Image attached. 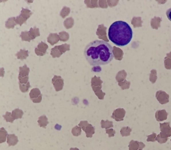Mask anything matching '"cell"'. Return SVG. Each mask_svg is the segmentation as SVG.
Wrapping results in <instances>:
<instances>
[{
	"label": "cell",
	"instance_id": "cell-1",
	"mask_svg": "<svg viewBox=\"0 0 171 150\" xmlns=\"http://www.w3.org/2000/svg\"><path fill=\"white\" fill-rule=\"evenodd\" d=\"M84 55L91 66L105 65L111 62L114 58L113 48L104 41L95 40L86 47Z\"/></svg>",
	"mask_w": 171,
	"mask_h": 150
},
{
	"label": "cell",
	"instance_id": "cell-2",
	"mask_svg": "<svg viewBox=\"0 0 171 150\" xmlns=\"http://www.w3.org/2000/svg\"><path fill=\"white\" fill-rule=\"evenodd\" d=\"M108 36L109 39L116 45L124 46L131 41L133 37V31L127 22L116 21L110 26Z\"/></svg>",
	"mask_w": 171,
	"mask_h": 150
},
{
	"label": "cell",
	"instance_id": "cell-3",
	"mask_svg": "<svg viewBox=\"0 0 171 150\" xmlns=\"http://www.w3.org/2000/svg\"><path fill=\"white\" fill-rule=\"evenodd\" d=\"M32 14L30 10L22 7L21 14L18 16L15 19L16 24L21 26L22 24L26 23Z\"/></svg>",
	"mask_w": 171,
	"mask_h": 150
},
{
	"label": "cell",
	"instance_id": "cell-4",
	"mask_svg": "<svg viewBox=\"0 0 171 150\" xmlns=\"http://www.w3.org/2000/svg\"><path fill=\"white\" fill-rule=\"evenodd\" d=\"M156 97L161 104H165L169 102V95L164 91L161 90L158 91L156 93Z\"/></svg>",
	"mask_w": 171,
	"mask_h": 150
},
{
	"label": "cell",
	"instance_id": "cell-5",
	"mask_svg": "<svg viewBox=\"0 0 171 150\" xmlns=\"http://www.w3.org/2000/svg\"><path fill=\"white\" fill-rule=\"evenodd\" d=\"M29 95L30 99L34 103H39L42 100V95L38 88L32 89L30 91Z\"/></svg>",
	"mask_w": 171,
	"mask_h": 150
},
{
	"label": "cell",
	"instance_id": "cell-6",
	"mask_svg": "<svg viewBox=\"0 0 171 150\" xmlns=\"http://www.w3.org/2000/svg\"><path fill=\"white\" fill-rule=\"evenodd\" d=\"M52 82L56 92L62 90L64 84V80L60 76H55L52 79Z\"/></svg>",
	"mask_w": 171,
	"mask_h": 150
},
{
	"label": "cell",
	"instance_id": "cell-7",
	"mask_svg": "<svg viewBox=\"0 0 171 150\" xmlns=\"http://www.w3.org/2000/svg\"><path fill=\"white\" fill-rule=\"evenodd\" d=\"M48 47L47 44L42 41L38 44L37 48H35V53L38 56H44L46 54V50Z\"/></svg>",
	"mask_w": 171,
	"mask_h": 150
},
{
	"label": "cell",
	"instance_id": "cell-8",
	"mask_svg": "<svg viewBox=\"0 0 171 150\" xmlns=\"http://www.w3.org/2000/svg\"><path fill=\"white\" fill-rule=\"evenodd\" d=\"M128 147L129 150H138L143 149L145 147V145L141 142L134 141L132 140L129 143Z\"/></svg>",
	"mask_w": 171,
	"mask_h": 150
},
{
	"label": "cell",
	"instance_id": "cell-9",
	"mask_svg": "<svg viewBox=\"0 0 171 150\" xmlns=\"http://www.w3.org/2000/svg\"><path fill=\"white\" fill-rule=\"evenodd\" d=\"M160 128L161 132L168 137L171 136V128L170 122L160 123Z\"/></svg>",
	"mask_w": 171,
	"mask_h": 150
},
{
	"label": "cell",
	"instance_id": "cell-10",
	"mask_svg": "<svg viewBox=\"0 0 171 150\" xmlns=\"http://www.w3.org/2000/svg\"><path fill=\"white\" fill-rule=\"evenodd\" d=\"M168 115V113L164 109L159 110L157 111L156 113L155 117L158 121H162L167 119Z\"/></svg>",
	"mask_w": 171,
	"mask_h": 150
},
{
	"label": "cell",
	"instance_id": "cell-11",
	"mask_svg": "<svg viewBox=\"0 0 171 150\" xmlns=\"http://www.w3.org/2000/svg\"><path fill=\"white\" fill-rule=\"evenodd\" d=\"M48 42L53 46L60 40L59 36L57 33H50L47 38Z\"/></svg>",
	"mask_w": 171,
	"mask_h": 150
},
{
	"label": "cell",
	"instance_id": "cell-12",
	"mask_svg": "<svg viewBox=\"0 0 171 150\" xmlns=\"http://www.w3.org/2000/svg\"><path fill=\"white\" fill-rule=\"evenodd\" d=\"M20 71L19 76L22 77V78H24L26 76H28L30 72V68L28 67L26 64L22 67H20L19 68Z\"/></svg>",
	"mask_w": 171,
	"mask_h": 150
},
{
	"label": "cell",
	"instance_id": "cell-13",
	"mask_svg": "<svg viewBox=\"0 0 171 150\" xmlns=\"http://www.w3.org/2000/svg\"><path fill=\"white\" fill-rule=\"evenodd\" d=\"M29 32L30 35L32 40L40 36L39 29L36 27H34V28H30Z\"/></svg>",
	"mask_w": 171,
	"mask_h": 150
},
{
	"label": "cell",
	"instance_id": "cell-14",
	"mask_svg": "<svg viewBox=\"0 0 171 150\" xmlns=\"http://www.w3.org/2000/svg\"><path fill=\"white\" fill-rule=\"evenodd\" d=\"M17 24L15 22V17L10 18L6 22L5 27L9 29H13Z\"/></svg>",
	"mask_w": 171,
	"mask_h": 150
},
{
	"label": "cell",
	"instance_id": "cell-15",
	"mask_svg": "<svg viewBox=\"0 0 171 150\" xmlns=\"http://www.w3.org/2000/svg\"><path fill=\"white\" fill-rule=\"evenodd\" d=\"M16 56H17L18 59L21 60L26 59L28 56V51L21 49L16 54Z\"/></svg>",
	"mask_w": 171,
	"mask_h": 150
},
{
	"label": "cell",
	"instance_id": "cell-16",
	"mask_svg": "<svg viewBox=\"0 0 171 150\" xmlns=\"http://www.w3.org/2000/svg\"><path fill=\"white\" fill-rule=\"evenodd\" d=\"M168 137L166 135L161 132L156 138V141L160 144L164 143L168 141Z\"/></svg>",
	"mask_w": 171,
	"mask_h": 150
},
{
	"label": "cell",
	"instance_id": "cell-17",
	"mask_svg": "<svg viewBox=\"0 0 171 150\" xmlns=\"http://www.w3.org/2000/svg\"><path fill=\"white\" fill-rule=\"evenodd\" d=\"M63 54L58 50V46H55L54 48H52L51 49L50 55L52 56L53 58L60 57Z\"/></svg>",
	"mask_w": 171,
	"mask_h": 150
},
{
	"label": "cell",
	"instance_id": "cell-18",
	"mask_svg": "<svg viewBox=\"0 0 171 150\" xmlns=\"http://www.w3.org/2000/svg\"><path fill=\"white\" fill-rule=\"evenodd\" d=\"M20 37L21 38L22 40L23 41L30 42V41L32 40L30 35L29 32H22L21 35H20Z\"/></svg>",
	"mask_w": 171,
	"mask_h": 150
},
{
	"label": "cell",
	"instance_id": "cell-19",
	"mask_svg": "<svg viewBox=\"0 0 171 150\" xmlns=\"http://www.w3.org/2000/svg\"><path fill=\"white\" fill-rule=\"evenodd\" d=\"M60 40L63 42H66L69 38V34L65 31H62L59 33Z\"/></svg>",
	"mask_w": 171,
	"mask_h": 150
},
{
	"label": "cell",
	"instance_id": "cell-20",
	"mask_svg": "<svg viewBox=\"0 0 171 150\" xmlns=\"http://www.w3.org/2000/svg\"><path fill=\"white\" fill-rule=\"evenodd\" d=\"M70 9L68 7H64L63 8L60 13V15L63 18H65L69 15Z\"/></svg>",
	"mask_w": 171,
	"mask_h": 150
},
{
	"label": "cell",
	"instance_id": "cell-21",
	"mask_svg": "<svg viewBox=\"0 0 171 150\" xmlns=\"http://www.w3.org/2000/svg\"><path fill=\"white\" fill-rule=\"evenodd\" d=\"M19 85L20 90L23 93H25L28 92V89L30 87V85L29 82H28L26 84H21L19 83Z\"/></svg>",
	"mask_w": 171,
	"mask_h": 150
},
{
	"label": "cell",
	"instance_id": "cell-22",
	"mask_svg": "<svg viewBox=\"0 0 171 150\" xmlns=\"http://www.w3.org/2000/svg\"><path fill=\"white\" fill-rule=\"evenodd\" d=\"M69 45L66 44L58 46V48L61 52L63 54L66 52L67 50H69Z\"/></svg>",
	"mask_w": 171,
	"mask_h": 150
},
{
	"label": "cell",
	"instance_id": "cell-23",
	"mask_svg": "<svg viewBox=\"0 0 171 150\" xmlns=\"http://www.w3.org/2000/svg\"><path fill=\"white\" fill-rule=\"evenodd\" d=\"M132 130L129 128H125L122 129L121 131V133L122 136H128L130 135V132Z\"/></svg>",
	"mask_w": 171,
	"mask_h": 150
},
{
	"label": "cell",
	"instance_id": "cell-24",
	"mask_svg": "<svg viewBox=\"0 0 171 150\" xmlns=\"http://www.w3.org/2000/svg\"><path fill=\"white\" fill-rule=\"evenodd\" d=\"M157 79V76H156V72L155 71H151V74H150L149 80L152 84H154L156 82Z\"/></svg>",
	"mask_w": 171,
	"mask_h": 150
},
{
	"label": "cell",
	"instance_id": "cell-25",
	"mask_svg": "<svg viewBox=\"0 0 171 150\" xmlns=\"http://www.w3.org/2000/svg\"><path fill=\"white\" fill-rule=\"evenodd\" d=\"M157 135L155 133H153L152 134L147 136V142H154L156 141V138Z\"/></svg>",
	"mask_w": 171,
	"mask_h": 150
},
{
	"label": "cell",
	"instance_id": "cell-26",
	"mask_svg": "<svg viewBox=\"0 0 171 150\" xmlns=\"http://www.w3.org/2000/svg\"><path fill=\"white\" fill-rule=\"evenodd\" d=\"M64 24L65 27L67 29H68L71 27V25H72V20H71V18H68L65 20Z\"/></svg>",
	"mask_w": 171,
	"mask_h": 150
},
{
	"label": "cell",
	"instance_id": "cell-27",
	"mask_svg": "<svg viewBox=\"0 0 171 150\" xmlns=\"http://www.w3.org/2000/svg\"><path fill=\"white\" fill-rule=\"evenodd\" d=\"M19 80L20 84H26L28 82V76L24 77V78H22V77L19 76Z\"/></svg>",
	"mask_w": 171,
	"mask_h": 150
},
{
	"label": "cell",
	"instance_id": "cell-28",
	"mask_svg": "<svg viewBox=\"0 0 171 150\" xmlns=\"http://www.w3.org/2000/svg\"><path fill=\"white\" fill-rule=\"evenodd\" d=\"M106 133L108 134L109 137L111 138L114 136L115 132L113 129H110L109 130H107Z\"/></svg>",
	"mask_w": 171,
	"mask_h": 150
},
{
	"label": "cell",
	"instance_id": "cell-29",
	"mask_svg": "<svg viewBox=\"0 0 171 150\" xmlns=\"http://www.w3.org/2000/svg\"><path fill=\"white\" fill-rule=\"evenodd\" d=\"M166 14L168 19L171 21V8L168 9L167 11Z\"/></svg>",
	"mask_w": 171,
	"mask_h": 150
},
{
	"label": "cell",
	"instance_id": "cell-30",
	"mask_svg": "<svg viewBox=\"0 0 171 150\" xmlns=\"http://www.w3.org/2000/svg\"><path fill=\"white\" fill-rule=\"evenodd\" d=\"M72 150H79L77 148H75L74 149H73Z\"/></svg>",
	"mask_w": 171,
	"mask_h": 150
},
{
	"label": "cell",
	"instance_id": "cell-31",
	"mask_svg": "<svg viewBox=\"0 0 171 150\" xmlns=\"http://www.w3.org/2000/svg\"><path fill=\"white\" fill-rule=\"evenodd\" d=\"M138 150H142V149H139Z\"/></svg>",
	"mask_w": 171,
	"mask_h": 150
},
{
	"label": "cell",
	"instance_id": "cell-32",
	"mask_svg": "<svg viewBox=\"0 0 171 150\" xmlns=\"http://www.w3.org/2000/svg\"><path fill=\"white\" fill-rule=\"evenodd\" d=\"M170 141H171V140H170Z\"/></svg>",
	"mask_w": 171,
	"mask_h": 150
}]
</instances>
